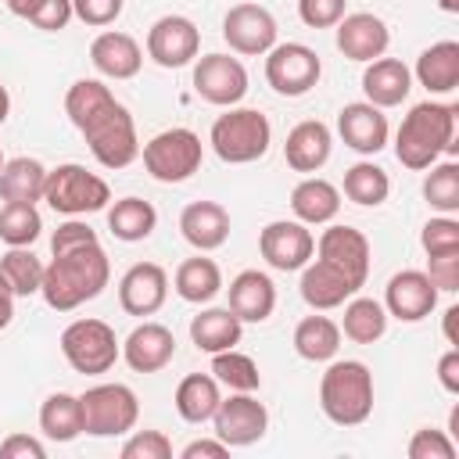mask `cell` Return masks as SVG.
Masks as SVG:
<instances>
[{
    "mask_svg": "<svg viewBox=\"0 0 459 459\" xmlns=\"http://www.w3.org/2000/svg\"><path fill=\"white\" fill-rule=\"evenodd\" d=\"M262 258L280 273H301L316 255V237L298 219H276L258 233Z\"/></svg>",
    "mask_w": 459,
    "mask_h": 459,
    "instance_id": "obj_15",
    "label": "cell"
},
{
    "mask_svg": "<svg viewBox=\"0 0 459 459\" xmlns=\"http://www.w3.org/2000/svg\"><path fill=\"white\" fill-rule=\"evenodd\" d=\"M50 255L54 258L43 269L39 294L54 312H72L100 298V290L111 280V262L93 226H86L82 219L61 222L50 237Z\"/></svg>",
    "mask_w": 459,
    "mask_h": 459,
    "instance_id": "obj_1",
    "label": "cell"
},
{
    "mask_svg": "<svg viewBox=\"0 0 459 459\" xmlns=\"http://www.w3.org/2000/svg\"><path fill=\"white\" fill-rule=\"evenodd\" d=\"M387 115L369 100H351L337 111V136L355 154H377L387 147Z\"/></svg>",
    "mask_w": 459,
    "mask_h": 459,
    "instance_id": "obj_20",
    "label": "cell"
},
{
    "mask_svg": "<svg viewBox=\"0 0 459 459\" xmlns=\"http://www.w3.org/2000/svg\"><path fill=\"white\" fill-rule=\"evenodd\" d=\"M276 18L269 7L262 4H233L226 14H222V39L230 43L233 54H244V57H265L273 47H276Z\"/></svg>",
    "mask_w": 459,
    "mask_h": 459,
    "instance_id": "obj_12",
    "label": "cell"
},
{
    "mask_svg": "<svg viewBox=\"0 0 459 459\" xmlns=\"http://www.w3.org/2000/svg\"><path fill=\"white\" fill-rule=\"evenodd\" d=\"M423 201L437 215L459 212V165L455 161H434L430 165V172L423 176Z\"/></svg>",
    "mask_w": 459,
    "mask_h": 459,
    "instance_id": "obj_42",
    "label": "cell"
},
{
    "mask_svg": "<svg viewBox=\"0 0 459 459\" xmlns=\"http://www.w3.org/2000/svg\"><path fill=\"white\" fill-rule=\"evenodd\" d=\"M244 337V323L222 305H212V308H201L194 319H190V341L197 344V351H226V348H237Z\"/></svg>",
    "mask_w": 459,
    "mask_h": 459,
    "instance_id": "obj_30",
    "label": "cell"
},
{
    "mask_svg": "<svg viewBox=\"0 0 459 459\" xmlns=\"http://www.w3.org/2000/svg\"><path fill=\"white\" fill-rule=\"evenodd\" d=\"M348 14V0H298V18L308 29H333Z\"/></svg>",
    "mask_w": 459,
    "mask_h": 459,
    "instance_id": "obj_47",
    "label": "cell"
},
{
    "mask_svg": "<svg viewBox=\"0 0 459 459\" xmlns=\"http://www.w3.org/2000/svg\"><path fill=\"white\" fill-rule=\"evenodd\" d=\"M176 355V337L165 323H151L143 319L140 326L129 330V337L122 341V359L133 373H158L172 362Z\"/></svg>",
    "mask_w": 459,
    "mask_h": 459,
    "instance_id": "obj_21",
    "label": "cell"
},
{
    "mask_svg": "<svg viewBox=\"0 0 459 459\" xmlns=\"http://www.w3.org/2000/svg\"><path fill=\"white\" fill-rule=\"evenodd\" d=\"M22 18L43 32H61L75 14H72V0H32Z\"/></svg>",
    "mask_w": 459,
    "mask_h": 459,
    "instance_id": "obj_46",
    "label": "cell"
},
{
    "mask_svg": "<svg viewBox=\"0 0 459 459\" xmlns=\"http://www.w3.org/2000/svg\"><path fill=\"white\" fill-rule=\"evenodd\" d=\"M126 0H72V14L90 29H108L118 22Z\"/></svg>",
    "mask_w": 459,
    "mask_h": 459,
    "instance_id": "obj_48",
    "label": "cell"
},
{
    "mask_svg": "<svg viewBox=\"0 0 459 459\" xmlns=\"http://www.w3.org/2000/svg\"><path fill=\"white\" fill-rule=\"evenodd\" d=\"M290 212L305 226H326L341 212V190L323 176H305L290 190Z\"/></svg>",
    "mask_w": 459,
    "mask_h": 459,
    "instance_id": "obj_28",
    "label": "cell"
},
{
    "mask_svg": "<svg viewBox=\"0 0 459 459\" xmlns=\"http://www.w3.org/2000/svg\"><path fill=\"white\" fill-rule=\"evenodd\" d=\"M301 298L312 312H330V308H341L351 294H359V287L333 265L312 258L305 269H301Z\"/></svg>",
    "mask_w": 459,
    "mask_h": 459,
    "instance_id": "obj_26",
    "label": "cell"
},
{
    "mask_svg": "<svg viewBox=\"0 0 459 459\" xmlns=\"http://www.w3.org/2000/svg\"><path fill=\"white\" fill-rule=\"evenodd\" d=\"M330 151H333V133L326 122L319 118H305L298 122L290 133H287V143H283V158L294 172H319L326 161H330Z\"/></svg>",
    "mask_w": 459,
    "mask_h": 459,
    "instance_id": "obj_23",
    "label": "cell"
},
{
    "mask_svg": "<svg viewBox=\"0 0 459 459\" xmlns=\"http://www.w3.org/2000/svg\"><path fill=\"white\" fill-rule=\"evenodd\" d=\"M194 93L204 100V104H215V108H237L247 93V68L240 65V57H230V54H204V57H194Z\"/></svg>",
    "mask_w": 459,
    "mask_h": 459,
    "instance_id": "obj_13",
    "label": "cell"
},
{
    "mask_svg": "<svg viewBox=\"0 0 459 459\" xmlns=\"http://www.w3.org/2000/svg\"><path fill=\"white\" fill-rule=\"evenodd\" d=\"M179 233L194 251H215L230 237V212L219 201H190L179 212Z\"/></svg>",
    "mask_w": 459,
    "mask_h": 459,
    "instance_id": "obj_25",
    "label": "cell"
},
{
    "mask_svg": "<svg viewBox=\"0 0 459 459\" xmlns=\"http://www.w3.org/2000/svg\"><path fill=\"white\" fill-rule=\"evenodd\" d=\"M90 65L104 75V79H133L140 68H143V50L140 43L129 36V32H118V29H104L93 36L90 43Z\"/></svg>",
    "mask_w": 459,
    "mask_h": 459,
    "instance_id": "obj_22",
    "label": "cell"
},
{
    "mask_svg": "<svg viewBox=\"0 0 459 459\" xmlns=\"http://www.w3.org/2000/svg\"><path fill=\"white\" fill-rule=\"evenodd\" d=\"M39 430L43 437L57 441V445H68L82 434V409H79V394H68V391H54L43 398L39 405Z\"/></svg>",
    "mask_w": 459,
    "mask_h": 459,
    "instance_id": "obj_36",
    "label": "cell"
},
{
    "mask_svg": "<svg viewBox=\"0 0 459 459\" xmlns=\"http://www.w3.org/2000/svg\"><path fill=\"white\" fill-rule=\"evenodd\" d=\"M65 115L82 133L90 154L104 169H126L140 158V136L129 108L100 79H75L65 93Z\"/></svg>",
    "mask_w": 459,
    "mask_h": 459,
    "instance_id": "obj_2",
    "label": "cell"
},
{
    "mask_svg": "<svg viewBox=\"0 0 459 459\" xmlns=\"http://www.w3.org/2000/svg\"><path fill=\"white\" fill-rule=\"evenodd\" d=\"M437 384L448 394H459V348L448 344V351L437 359Z\"/></svg>",
    "mask_w": 459,
    "mask_h": 459,
    "instance_id": "obj_51",
    "label": "cell"
},
{
    "mask_svg": "<svg viewBox=\"0 0 459 459\" xmlns=\"http://www.w3.org/2000/svg\"><path fill=\"white\" fill-rule=\"evenodd\" d=\"M122 459H172V441L165 430H133L122 441Z\"/></svg>",
    "mask_w": 459,
    "mask_h": 459,
    "instance_id": "obj_45",
    "label": "cell"
},
{
    "mask_svg": "<svg viewBox=\"0 0 459 459\" xmlns=\"http://www.w3.org/2000/svg\"><path fill=\"white\" fill-rule=\"evenodd\" d=\"M0 455H4V459H43L47 448H43V441L32 437V434H7V437L0 441Z\"/></svg>",
    "mask_w": 459,
    "mask_h": 459,
    "instance_id": "obj_50",
    "label": "cell"
},
{
    "mask_svg": "<svg viewBox=\"0 0 459 459\" xmlns=\"http://www.w3.org/2000/svg\"><path fill=\"white\" fill-rule=\"evenodd\" d=\"M333 43L337 50L348 57V61H359V65H369L377 57L387 54V43H391V29L380 14L373 11H355V14H344L337 25H333Z\"/></svg>",
    "mask_w": 459,
    "mask_h": 459,
    "instance_id": "obj_17",
    "label": "cell"
},
{
    "mask_svg": "<svg viewBox=\"0 0 459 459\" xmlns=\"http://www.w3.org/2000/svg\"><path fill=\"white\" fill-rule=\"evenodd\" d=\"M341 348V326L330 316H305L294 326V351L305 362H330Z\"/></svg>",
    "mask_w": 459,
    "mask_h": 459,
    "instance_id": "obj_37",
    "label": "cell"
},
{
    "mask_svg": "<svg viewBox=\"0 0 459 459\" xmlns=\"http://www.w3.org/2000/svg\"><path fill=\"white\" fill-rule=\"evenodd\" d=\"M405 452H409V459H455L459 455L455 441L445 430H437V427H420L409 437V448Z\"/></svg>",
    "mask_w": 459,
    "mask_h": 459,
    "instance_id": "obj_44",
    "label": "cell"
},
{
    "mask_svg": "<svg viewBox=\"0 0 459 459\" xmlns=\"http://www.w3.org/2000/svg\"><path fill=\"white\" fill-rule=\"evenodd\" d=\"M391 194V179L380 165L373 161H355L348 172H344V197L362 204V208H377L384 204Z\"/></svg>",
    "mask_w": 459,
    "mask_h": 459,
    "instance_id": "obj_39",
    "label": "cell"
},
{
    "mask_svg": "<svg viewBox=\"0 0 459 459\" xmlns=\"http://www.w3.org/2000/svg\"><path fill=\"white\" fill-rule=\"evenodd\" d=\"M82 434L90 437H122L140 420L136 391L126 384H93L79 394Z\"/></svg>",
    "mask_w": 459,
    "mask_h": 459,
    "instance_id": "obj_7",
    "label": "cell"
},
{
    "mask_svg": "<svg viewBox=\"0 0 459 459\" xmlns=\"http://www.w3.org/2000/svg\"><path fill=\"white\" fill-rule=\"evenodd\" d=\"M4 161H7V158H4V151H0V169H4Z\"/></svg>",
    "mask_w": 459,
    "mask_h": 459,
    "instance_id": "obj_57",
    "label": "cell"
},
{
    "mask_svg": "<svg viewBox=\"0 0 459 459\" xmlns=\"http://www.w3.org/2000/svg\"><path fill=\"white\" fill-rule=\"evenodd\" d=\"M319 409L337 427H359L373 412V373L359 359H330L319 377Z\"/></svg>",
    "mask_w": 459,
    "mask_h": 459,
    "instance_id": "obj_4",
    "label": "cell"
},
{
    "mask_svg": "<svg viewBox=\"0 0 459 459\" xmlns=\"http://www.w3.org/2000/svg\"><path fill=\"white\" fill-rule=\"evenodd\" d=\"M222 455H230V445H222L219 437H197L179 452V459H222Z\"/></svg>",
    "mask_w": 459,
    "mask_h": 459,
    "instance_id": "obj_52",
    "label": "cell"
},
{
    "mask_svg": "<svg viewBox=\"0 0 459 459\" xmlns=\"http://www.w3.org/2000/svg\"><path fill=\"white\" fill-rule=\"evenodd\" d=\"M427 276H430V283H434L437 290H445V294L459 290V251L427 258Z\"/></svg>",
    "mask_w": 459,
    "mask_h": 459,
    "instance_id": "obj_49",
    "label": "cell"
},
{
    "mask_svg": "<svg viewBox=\"0 0 459 459\" xmlns=\"http://www.w3.org/2000/svg\"><path fill=\"white\" fill-rule=\"evenodd\" d=\"M11 319H14V294H11V287L0 276V330H7Z\"/></svg>",
    "mask_w": 459,
    "mask_h": 459,
    "instance_id": "obj_53",
    "label": "cell"
},
{
    "mask_svg": "<svg viewBox=\"0 0 459 459\" xmlns=\"http://www.w3.org/2000/svg\"><path fill=\"white\" fill-rule=\"evenodd\" d=\"M312 258L341 269L359 290L366 287V276H369V240H366L362 230H355V226H330L326 222V230L316 240V255Z\"/></svg>",
    "mask_w": 459,
    "mask_h": 459,
    "instance_id": "obj_16",
    "label": "cell"
},
{
    "mask_svg": "<svg viewBox=\"0 0 459 459\" xmlns=\"http://www.w3.org/2000/svg\"><path fill=\"white\" fill-rule=\"evenodd\" d=\"M437 287L423 269H402L384 287V308L398 323H420L437 308Z\"/></svg>",
    "mask_w": 459,
    "mask_h": 459,
    "instance_id": "obj_18",
    "label": "cell"
},
{
    "mask_svg": "<svg viewBox=\"0 0 459 459\" xmlns=\"http://www.w3.org/2000/svg\"><path fill=\"white\" fill-rule=\"evenodd\" d=\"M437 7H441L445 14H459V0H437Z\"/></svg>",
    "mask_w": 459,
    "mask_h": 459,
    "instance_id": "obj_56",
    "label": "cell"
},
{
    "mask_svg": "<svg viewBox=\"0 0 459 459\" xmlns=\"http://www.w3.org/2000/svg\"><path fill=\"white\" fill-rule=\"evenodd\" d=\"M61 355L82 377H100L122 359V344L104 319H75L61 330Z\"/></svg>",
    "mask_w": 459,
    "mask_h": 459,
    "instance_id": "obj_8",
    "label": "cell"
},
{
    "mask_svg": "<svg viewBox=\"0 0 459 459\" xmlns=\"http://www.w3.org/2000/svg\"><path fill=\"white\" fill-rule=\"evenodd\" d=\"M323 75V61L305 43H276L265 54V82L280 97H305Z\"/></svg>",
    "mask_w": 459,
    "mask_h": 459,
    "instance_id": "obj_11",
    "label": "cell"
},
{
    "mask_svg": "<svg viewBox=\"0 0 459 459\" xmlns=\"http://www.w3.org/2000/svg\"><path fill=\"white\" fill-rule=\"evenodd\" d=\"M230 301L226 308L240 319V323H265L276 308V287L269 280V273H258V269H244L230 280Z\"/></svg>",
    "mask_w": 459,
    "mask_h": 459,
    "instance_id": "obj_24",
    "label": "cell"
},
{
    "mask_svg": "<svg viewBox=\"0 0 459 459\" xmlns=\"http://www.w3.org/2000/svg\"><path fill=\"white\" fill-rule=\"evenodd\" d=\"M172 402H176L179 420H186V423H208L212 412L222 402V391H219V380L212 373H186L176 384V398Z\"/></svg>",
    "mask_w": 459,
    "mask_h": 459,
    "instance_id": "obj_33",
    "label": "cell"
},
{
    "mask_svg": "<svg viewBox=\"0 0 459 459\" xmlns=\"http://www.w3.org/2000/svg\"><path fill=\"white\" fill-rule=\"evenodd\" d=\"M47 165L29 158V154H18V158H7L4 169H0V201H25V204H36L43 201V190H47Z\"/></svg>",
    "mask_w": 459,
    "mask_h": 459,
    "instance_id": "obj_32",
    "label": "cell"
},
{
    "mask_svg": "<svg viewBox=\"0 0 459 459\" xmlns=\"http://www.w3.org/2000/svg\"><path fill=\"white\" fill-rule=\"evenodd\" d=\"M43 201L57 215L79 219V215H90V212H104L111 204V186L97 172H90L86 165L65 161V165H57V169L47 172Z\"/></svg>",
    "mask_w": 459,
    "mask_h": 459,
    "instance_id": "obj_6",
    "label": "cell"
},
{
    "mask_svg": "<svg viewBox=\"0 0 459 459\" xmlns=\"http://www.w3.org/2000/svg\"><path fill=\"white\" fill-rule=\"evenodd\" d=\"M172 287L183 301L190 305H208L219 290H222V269L215 258H204V251H197L194 258H183L176 265V276H172Z\"/></svg>",
    "mask_w": 459,
    "mask_h": 459,
    "instance_id": "obj_31",
    "label": "cell"
},
{
    "mask_svg": "<svg viewBox=\"0 0 459 459\" xmlns=\"http://www.w3.org/2000/svg\"><path fill=\"white\" fill-rule=\"evenodd\" d=\"M208 143L226 165H251L265 158L273 143V126L258 108H226V115L212 122Z\"/></svg>",
    "mask_w": 459,
    "mask_h": 459,
    "instance_id": "obj_5",
    "label": "cell"
},
{
    "mask_svg": "<svg viewBox=\"0 0 459 459\" xmlns=\"http://www.w3.org/2000/svg\"><path fill=\"white\" fill-rule=\"evenodd\" d=\"M208 373L219 380V387H230V391H258L262 387V373H258L255 359L237 351V348L215 351Z\"/></svg>",
    "mask_w": 459,
    "mask_h": 459,
    "instance_id": "obj_40",
    "label": "cell"
},
{
    "mask_svg": "<svg viewBox=\"0 0 459 459\" xmlns=\"http://www.w3.org/2000/svg\"><path fill=\"white\" fill-rule=\"evenodd\" d=\"M420 244H423L427 258L459 251V219L455 215H434V219H427L423 230H420Z\"/></svg>",
    "mask_w": 459,
    "mask_h": 459,
    "instance_id": "obj_43",
    "label": "cell"
},
{
    "mask_svg": "<svg viewBox=\"0 0 459 459\" xmlns=\"http://www.w3.org/2000/svg\"><path fill=\"white\" fill-rule=\"evenodd\" d=\"M416 82L441 97V93H452L459 86V43L455 39H437L430 43L420 57H416Z\"/></svg>",
    "mask_w": 459,
    "mask_h": 459,
    "instance_id": "obj_29",
    "label": "cell"
},
{
    "mask_svg": "<svg viewBox=\"0 0 459 459\" xmlns=\"http://www.w3.org/2000/svg\"><path fill=\"white\" fill-rule=\"evenodd\" d=\"M7 115H11V93H7V86L0 82V126L7 122Z\"/></svg>",
    "mask_w": 459,
    "mask_h": 459,
    "instance_id": "obj_55",
    "label": "cell"
},
{
    "mask_svg": "<svg viewBox=\"0 0 459 459\" xmlns=\"http://www.w3.org/2000/svg\"><path fill=\"white\" fill-rule=\"evenodd\" d=\"M412 90V72L398 57H377L362 72V93L377 108H398Z\"/></svg>",
    "mask_w": 459,
    "mask_h": 459,
    "instance_id": "obj_27",
    "label": "cell"
},
{
    "mask_svg": "<svg viewBox=\"0 0 459 459\" xmlns=\"http://www.w3.org/2000/svg\"><path fill=\"white\" fill-rule=\"evenodd\" d=\"M39 230H43V219H39L36 204L4 201V208H0V240L7 247H32Z\"/></svg>",
    "mask_w": 459,
    "mask_h": 459,
    "instance_id": "obj_41",
    "label": "cell"
},
{
    "mask_svg": "<svg viewBox=\"0 0 459 459\" xmlns=\"http://www.w3.org/2000/svg\"><path fill=\"white\" fill-rule=\"evenodd\" d=\"M197 54H201V29L186 14H161L147 29V57L158 68L194 65Z\"/></svg>",
    "mask_w": 459,
    "mask_h": 459,
    "instance_id": "obj_14",
    "label": "cell"
},
{
    "mask_svg": "<svg viewBox=\"0 0 459 459\" xmlns=\"http://www.w3.org/2000/svg\"><path fill=\"white\" fill-rule=\"evenodd\" d=\"M43 269H47V265L36 258L32 247H7V251L0 255V276H4V283L11 287L14 298H32V294H39V287H43Z\"/></svg>",
    "mask_w": 459,
    "mask_h": 459,
    "instance_id": "obj_38",
    "label": "cell"
},
{
    "mask_svg": "<svg viewBox=\"0 0 459 459\" xmlns=\"http://www.w3.org/2000/svg\"><path fill=\"white\" fill-rule=\"evenodd\" d=\"M455 319H459V305H448V308H445V341H448V344H459V337H455Z\"/></svg>",
    "mask_w": 459,
    "mask_h": 459,
    "instance_id": "obj_54",
    "label": "cell"
},
{
    "mask_svg": "<svg viewBox=\"0 0 459 459\" xmlns=\"http://www.w3.org/2000/svg\"><path fill=\"white\" fill-rule=\"evenodd\" d=\"M455 104H441V100H420L409 108V115L402 118L398 133H394V158L412 169L423 172L430 169L445 151H452L455 143Z\"/></svg>",
    "mask_w": 459,
    "mask_h": 459,
    "instance_id": "obj_3",
    "label": "cell"
},
{
    "mask_svg": "<svg viewBox=\"0 0 459 459\" xmlns=\"http://www.w3.org/2000/svg\"><path fill=\"white\" fill-rule=\"evenodd\" d=\"M154 226H158V212L143 197H118L115 204H108V230L115 240H126V244L147 240Z\"/></svg>",
    "mask_w": 459,
    "mask_h": 459,
    "instance_id": "obj_35",
    "label": "cell"
},
{
    "mask_svg": "<svg viewBox=\"0 0 459 459\" xmlns=\"http://www.w3.org/2000/svg\"><path fill=\"white\" fill-rule=\"evenodd\" d=\"M212 434L230 448H247L265 437L269 430V409L255 398V391H230V398L219 402L212 412Z\"/></svg>",
    "mask_w": 459,
    "mask_h": 459,
    "instance_id": "obj_10",
    "label": "cell"
},
{
    "mask_svg": "<svg viewBox=\"0 0 459 459\" xmlns=\"http://www.w3.org/2000/svg\"><path fill=\"white\" fill-rule=\"evenodd\" d=\"M169 298V273L158 262H136L118 280V305L126 316H154Z\"/></svg>",
    "mask_w": 459,
    "mask_h": 459,
    "instance_id": "obj_19",
    "label": "cell"
},
{
    "mask_svg": "<svg viewBox=\"0 0 459 459\" xmlns=\"http://www.w3.org/2000/svg\"><path fill=\"white\" fill-rule=\"evenodd\" d=\"M387 308L384 301L377 298H362V294H351L344 301V316H341V333L355 344H377L384 333H387Z\"/></svg>",
    "mask_w": 459,
    "mask_h": 459,
    "instance_id": "obj_34",
    "label": "cell"
},
{
    "mask_svg": "<svg viewBox=\"0 0 459 459\" xmlns=\"http://www.w3.org/2000/svg\"><path fill=\"white\" fill-rule=\"evenodd\" d=\"M143 169L151 172V179L158 183H183L190 179L201 161H204V147H201V136L186 126H172V129H161L154 133L147 143H143Z\"/></svg>",
    "mask_w": 459,
    "mask_h": 459,
    "instance_id": "obj_9",
    "label": "cell"
}]
</instances>
